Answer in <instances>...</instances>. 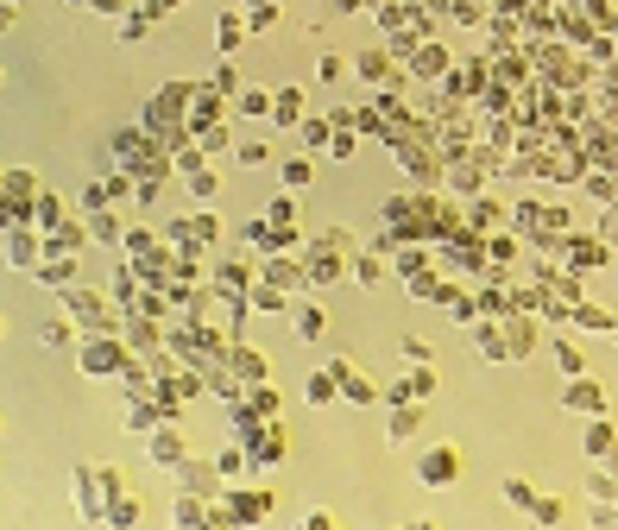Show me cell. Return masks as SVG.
I'll return each instance as SVG.
<instances>
[{
    "label": "cell",
    "mask_w": 618,
    "mask_h": 530,
    "mask_svg": "<svg viewBox=\"0 0 618 530\" xmlns=\"http://www.w3.org/2000/svg\"><path fill=\"white\" fill-rule=\"evenodd\" d=\"M265 284H278V290H303V271H297L290 260H271V265H265Z\"/></svg>",
    "instance_id": "cell-18"
},
{
    "label": "cell",
    "mask_w": 618,
    "mask_h": 530,
    "mask_svg": "<svg viewBox=\"0 0 618 530\" xmlns=\"http://www.w3.org/2000/svg\"><path fill=\"white\" fill-rule=\"evenodd\" d=\"M505 348H511V360H524L530 354V329L524 322H505Z\"/></svg>",
    "instance_id": "cell-25"
},
{
    "label": "cell",
    "mask_w": 618,
    "mask_h": 530,
    "mask_svg": "<svg viewBox=\"0 0 618 530\" xmlns=\"http://www.w3.org/2000/svg\"><path fill=\"white\" fill-rule=\"evenodd\" d=\"M410 530H436V525H429V518H417V525H410Z\"/></svg>",
    "instance_id": "cell-33"
},
{
    "label": "cell",
    "mask_w": 618,
    "mask_h": 530,
    "mask_svg": "<svg viewBox=\"0 0 618 530\" xmlns=\"http://www.w3.org/2000/svg\"><path fill=\"white\" fill-rule=\"evenodd\" d=\"M335 373H341V404H354V410H367V404H385V386H372L367 373L354 367V360H329Z\"/></svg>",
    "instance_id": "cell-4"
},
{
    "label": "cell",
    "mask_w": 618,
    "mask_h": 530,
    "mask_svg": "<svg viewBox=\"0 0 618 530\" xmlns=\"http://www.w3.org/2000/svg\"><path fill=\"white\" fill-rule=\"evenodd\" d=\"M145 461H152V467H177V461H183V436H177V429H152V436H145Z\"/></svg>",
    "instance_id": "cell-9"
},
{
    "label": "cell",
    "mask_w": 618,
    "mask_h": 530,
    "mask_svg": "<svg viewBox=\"0 0 618 530\" xmlns=\"http://www.w3.org/2000/svg\"><path fill=\"white\" fill-rule=\"evenodd\" d=\"M335 398H341V373L335 367H316L303 379V404H335Z\"/></svg>",
    "instance_id": "cell-10"
},
{
    "label": "cell",
    "mask_w": 618,
    "mask_h": 530,
    "mask_svg": "<svg viewBox=\"0 0 618 530\" xmlns=\"http://www.w3.org/2000/svg\"><path fill=\"white\" fill-rule=\"evenodd\" d=\"M252 417H278V392H271L265 379L252 386Z\"/></svg>",
    "instance_id": "cell-27"
},
{
    "label": "cell",
    "mask_w": 618,
    "mask_h": 530,
    "mask_svg": "<svg viewBox=\"0 0 618 530\" xmlns=\"http://www.w3.org/2000/svg\"><path fill=\"white\" fill-rule=\"evenodd\" d=\"M247 247H259V253H278V247H290V228H247Z\"/></svg>",
    "instance_id": "cell-14"
},
{
    "label": "cell",
    "mask_w": 618,
    "mask_h": 530,
    "mask_svg": "<svg viewBox=\"0 0 618 530\" xmlns=\"http://www.w3.org/2000/svg\"><path fill=\"white\" fill-rule=\"evenodd\" d=\"M587 493H593V499H606V505H618V474H606V467H600V474L587 480Z\"/></svg>",
    "instance_id": "cell-23"
},
{
    "label": "cell",
    "mask_w": 618,
    "mask_h": 530,
    "mask_svg": "<svg viewBox=\"0 0 618 530\" xmlns=\"http://www.w3.org/2000/svg\"><path fill=\"white\" fill-rule=\"evenodd\" d=\"M64 303H70V316H83V322H95V329L108 322V316H102V303H95V297H83V290H64Z\"/></svg>",
    "instance_id": "cell-19"
},
{
    "label": "cell",
    "mask_w": 618,
    "mask_h": 530,
    "mask_svg": "<svg viewBox=\"0 0 618 530\" xmlns=\"http://www.w3.org/2000/svg\"><path fill=\"white\" fill-rule=\"evenodd\" d=\"M436 398V367L429 360H404L397 386H385V404H429Z\"/></svg>",
    "instance_id": "cell-2"
},
{
    "label": "cell",
    "mask_w": 618,
    "mask_h": 530,
    "mask_svg": "<svg viewBox=\"0 0 618 530\" xmlns=\"http://www.w3.org/2000/svg\"><path fill=\"white\" fill-rule=\"evenodd\" d=\"M474 309H486V316H498V309H505V297H498V290H480V297H474Z\"/></svg>",
    "instance_id": "cell-31"
},
{
    "label": "cell",
    "mask_w": 618,
    "mask_h": 530,
    "mask_svg": "<svg viewBox=\"0 0 618 530\" xmlns=\"http://www.w3.org/2000/svg\"><path fill=\"white\" fill-rule=\"evenodd\" d=\"M102 525H108V530H132V525H139V499H126L121 486H114V499H108Z\"/></svg>",
    "instance_id": "cell-12"
},
{
    "label": "cell",
    "mask_w": 618,
    "mask_h": 530,
    "mask_svg": "<svg viewBox=\"0 0 618 530\" xmlns=\"http://www.w3.org/2000/svg\"><path fill=\"white\" fill-rule=\"evenodd\" d=\"M290 329H297L303 341H322V329H329V316H322L316 303H297V309H290Z\"/></svg>",
    "instance_id": "cell-13"
},
{
    "label": "cell",
    "mask_w": 618,
    "mask_h": 530,
    "mask_svg": "<svg viewBox=\"0 0 618 530\" xmlns=\"http://www.w3.org/2000/svg\"><path fill=\"white\" fill-rule=\"evenodd\" d=\"M335 278H341V260L335 253H316L309 260V284H335Z\"/></svg>",
    "instance_id": "cell-21"
},
{
    "label": "cell",
    "mask_w": 618,
    "mask_h": 530,
    "mask_svg": "<svg viewBox=\"0 0 618 530\" xmlns=\"http://www.w3.org/2000/svg\"><path fill=\"white\" fill-rule=\"evenodd\" d=\"M397 360H429V341H423V335H404V341H397Z\"/></svg>",
    "instance_id": "cell-30"
},
{
    "label": "cell",
    "mask_w": 618,
    "mask_h": 530,
    "mask_svg": "<svg viewBox=\"0 0 618 530\" xmlns=\"http://www.w3.org/2000/svg\"><path fill=\"white\" fill-rule=\"evenodd\" d=\"M530 525H562V499H549V493H536V505H530Z\"/></svg>",
    "instance_id": "cell-20"
},
{
    "label": "cell",
    "mask_w": 618,
    "mask_h": 530,
    "mask_svg": "<svg viewBox=\"0 0 618 530\" xmlns=\"http://www.w3.org/2000/svg\"><path fill=\"white\" fill-rule=\"evenodd\" d=\"M252 309H284V290H278V284H259V290H252Z\"/></svg>",
    "instance_id": "cell-29"
},
{
    "label": "cell",
    "mask_w": 618,
    "mask_h": 530,
    "mask_svg": "<svg viewBox=\"0 0 618 530\" xmlns=\"http://www.w3.org/2000/svg\"><path fill=\"white\" fill-rule=\"evenodd\" d=\"M581 448H587L593 461H613V455H618V429H613V417H587V436H581Z\"/></svg>",
    "instance_id": "cell-8"
},
{
    "label": "cell",
    "mask_w": 618,
    "mask_h": 530,
    "mask_svg": "<svg viewBox=\"0 0 618 530\" xmlns=\"http://www.w3.org/2000/svg\"><path fill=\"white\" fill-rule=\"evenodd\" d=\"M505 505L530 512V505H536V486H530V480H505Z\"/></svg>",
    "instance_id": "cell-22"
},
{
    "label": "cell",
    "mask_w": 618,
    "mask_h": 530,
    "mask_svg": "<svg viewBox=\"0 0 618 530\" xmlns=\"http://www.w3.org/2000/svg\"><path fill=\"white\" fill-rule=\"evenodd\" d=\"M38 341H44V348H70V341H76V329H70V322H44V329H38Z\"/></svg>",
    "instance_id": "cell-24"
},
{
    "label": "cell",
    "mask_w": 618,
    "mask_h": 530,
    "mask_svg": "<svg viewBox=\"0 0 618 530\" xmlns=\"http://www.w3.org/2000/svg\"><path fill=\"white\" fill-rule=\"evenodd\" d=\"M354 278H360V284H378V278H385L378 253H360V260H354Z\"/></svg>",
    "instance_id": "cell-28"
},
{
    "label": "cell",
    "mask_w": 618,
    "mask_h": 530,
    "mask_svg": "<svg viewBox=\"0 0 618 530\" xmlns=\"http://www.w3.org/2000/svg\"><path fill=\"white\" fill-rule=\"evenodd\" d=\"M474 335H480V354H486V360H505V354H511V348H505V322H480Z\"/></svg>",
    "instance_id": "cell-17"
},
{
    "label": "cell",
    "mask_w": 618,
    "mask_h": 530,
    "mask_svg": "<svg viewBox=\"0 0 618 530\" xmlns=\"http://www.w3.org/2000/svg\"><path fill=\"white\" fill-rule=\"evenodd\" d=\"M555 367H562L568 379H581V348H574V341H555Z\"/></svg>",
    "instance_id": "cell-26"
},
{
    "label": "cell",
    "mask_w": 618,
    "mask_h": 530,
    "mask_svg": "<svg viewBox=\"0 0 618 530\" xmlns=\"http://www.w3.org/2000/svg\"><path fill=\"white\" fill-rule=\"evenodd\" d=\"M215 480H221V467H215V461H190V455L177 461V486H183V493H202V499H215Z\"/></svg>",
    "instance_id": "cell-7"
},
{
    "label": "cell",
    "mask_w": 618,
    "mask_h": 530,
    "mask_svg": "<svg viewBox=\"0 0 618 530\" xmlns=\"http://www.w3.org/2000/svg\"><path fill=\"white\" fill-rule=\"evenodd\" d=\"M32 271H38V284H44V290H70V260H64V253H57V260H44V265H32Z\"/></svg>",
    "instance_id": "cell-15"
},
{
    "label": "cell",
    "mask_w": 618,
    "mask_h": 530,
    "mask_svg": "<svg viewBox=\"0 0 618 530\" xmlns=\"http://www.w3.org/2000/svg\"><path fill=\"white\" fill-rule=\"evenodd\" d=\"M228 367H234V386H259L265 379V354H252V348H234Z\"/></svg>",
    "instance_id": "cell-11"
},
{
    "label": "cell",
    "mask_w": 618,
    "mask_h": 530,
    "mask_svg": "<svg viewBox=\"0 0 618 530\" xmlns=\"http://www.w3.org/2000/svg\"><path fill=\"white\" fill-rule=\"evenodd\" d=\"M562 410H574V417H606V386H593L587 373L562 392Z\"/></svg>",
    "instance_id": "cell-6"
},
{
    "label": "cell",
    "mask_w": 618,
    "mask_h": 530,
    "mask_svg": "<svg viewBox=\"0 0 618 530\" xmlns=\"http://www.w3.org/2000/svg\"><path fill=\"white\" fill-rule=\"evenodd\" d=\"M455 480H461V448L436 442V448H423V455H417V486L442 493V486H455Z\"/></svg>",
    "instance_id": "cell-1"
},
{
    "label": "cell",
    "mask_w": 618,
    "mask_h": 530,
    "mask_svg": "<svg viewBox=\"0 0 618 530\" xmlns=\"http://www.w3.org/2000/svg\"><path fill=\"white\" fill-rule=\"evenodd\" d=\"M6 265L32 271V265H38V240H32V234H13V240H6Z\"/></svg>",
    "instance_id": "cell-16"
},
{
    "label": "cell",
    "mask_w": 618,
    "mask_h": 530,
    "mask_svg": "<svg viewBox=\"0 0 618 530\" xmlns=\"http://www.w3.org/2000/svg\"><path fill=\"white\" fill-rule=\"evenodd\" d=\"M76 367L89 373V379H108V373H126V348L114 335H95V341H83L76 348Z\"/></svg>",
    "instance_id": "cell-3"
},
{
    "label": "cell",
    "mask_w": 618,
    "mask_h": 530,
    "mask_svg": "<svg viewBox=\"0 0 618 530\" xmlns=\"http://www.w3.org/2000/svg\"><path fill=\"white\" fill-rule=\"evenodd\" d=\"M417 429H423V404H385V442L391 448H404Z\"/></svg>",
    "instance_id": "cell-5"
},
{
    "label": "cell",
    "mask_w": 618,
    "mask_h": 530,
    "mask_svg": "<svg viewBox=\"0 0 618 530\" xmlns=\"http://www.w3.org/2000/svg\"><path fill=\"white\" fill-rule=\"evenodd\" d=\"M0 335H6V329H0Z\"/></svg>",
    "instance_id": "cell-34"
},
{
    "label": "cell",
    "mask_w": 618,
    "mask_h": 530,
    "mask_svg": "<svg viewBox=\"0 0 618 530\" xmlns=\"http://www.w3.org/2000/svg\"><path fill=\"white\" fill-rule=\"evenodd\" d=\"M297 530H335V518H329V512H309V518H303Z\"/></svg>",
    "instance_id": "cell-32"
}]
</instances>
